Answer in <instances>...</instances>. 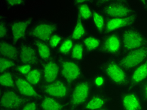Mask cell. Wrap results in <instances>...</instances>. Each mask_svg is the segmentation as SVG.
Segmentation results:
<instances>
[{"label": "cell", "instance_id": "6", "mask_svg": "<svg viewBox=\"0 0 147 110\" xmlns=\"http://www.w3.org/2000/svg\"><path fill=\"white\" fill-rule=\"evenodd\" d=\"M55 30V27L53 25L42 23L37 25L33 29L32 35L43 40H47Z\"/></svg>", "mask_w": 147, "mask_h": 110}, {"label": "cell", "instance_id": "5", "mask_svg": "<svg viewBox=\"0 0 147 110\" xmlns=\"http://www.w3.org/2000/svg\"><path fill=\"white\" fill-rule=\"evenodd\" d=\"M106 73L113 81L118 84H121L126 81L125 72L119 65L116 64H111L106 68Z\"/></svg>", "mask_w": 147, "mask_h": 110}, {"label": "cell", "instance_id": "36", "mask_svg": "<svg viewBox=\"0 0 147 110\" xmlns=\"http://www.w3.org/2000/svg\"><path fill=\"white\" fill-rule=\"evenodd\" d=\"M23 1L22 0H10V1H8V3L9 5H22L23 3Z\"/></svg>", "mask_w": 147, "mask_h": 110}, {"label": "cell", "instance_id": "37", "mask_svg": "<svg viewBox=\"0 0 147 110\" xmlns=\"http://www.w3.org/2000/svg\"><path fill=\"white\" fill-rule=\"evenodd\" d=\"M143 94H144L145 98L147 100V82H146L145 85L143 87Z\"/></svg>", "mask_w": 147, "mask_h": 110}, {"label": "cell", "instance_id": "17", "mask_svg": "<svg viewBox=\"0 0 147 110\" xmlns=\"http://www.w3.org/2000/svg\"><path fill=\"white\" fill-rule=\"evenodd\" d=\"M20 57L22 61L25 63H33L36 61V55L34 50L28 46L22 47Z\"/></svg>", "mask_w": 147, "mask_h": 110}, {"label": "cell", "instance_id": "25", "mask_svg": "<svg viewBox=\"0 0 147 110\" xmlns=\"http://www.w3.org/2000/svg\"><path fill=\"white\" fill-rule=\"evenodd\" d=\"M0 83L5 87H11L13 86V79L11 75L8 72L3 74L0 77Z\"/></svg>", "mask_w": 147, "mask_h": 110}, {"label": "cell", "instance_id": "1", "mask_svg": "<svg viewBox=\"0 0 147 110\" xmlns=\"http://www.w3.org/2000/svg\"><path fill=\"white\" fill-rule=\"evenodd\" d=\"M147 56V49H141L130 53L122 60L121 64L126 68L135 67L143 61Z\"/></svg>", "mask_w": 147, "mask_h": 110}, {"label": "cell", "instance_id": "23", "mask_svg": "<svg viewBox=\"0 0 147 110\" xmlns=\"http://www.w3.org/2000/svg\"><path fill=\"white\" fill-rule=\"evenodd\" d=\"M36 44L37 45L38 51L40 56L43 59H48L50 57V55H51V52H50L48 47L40 42H36Z\"/></svg>", "mask_w": 147, "mask_h": 110}, {"label": "cell", "instance_id": "2", "mask_svg": "<svg viewBox=\"0 0 147 110\" xmlns=\"http://www.w3.org/2000/svg\"><path fill=\"white\" fill-rule=\"evenodd\" d=\"M90 92L88 83L82 82L77 85L73 92L72 103L74 105H79L84 103L88 99Z\"/></svg>", "mask_w": 147, "mask_h": 110}, {"label": "cell", "instance_id": "32", "mask_svg": "<svg viewBox=\"0 0 147 110\" xmlns=\"http://www.w3.org/2000/svg\"><path fill=\"white\" fill-rule=\"evenodd\" d=\"M18 71L23 74H28L31 71V67L29 65H24L20 66L18 68Z\"/></svg>", "mask_w": 147, "mask_h": 110}, {"label": "cell", "instance_id": "33", "mask_svg": "<svg viewBox=\"0 0 147 110\" xmlns=\"http://www.w3.org/2000/svg\"><path fill=\"white\" fill-rule=\"evenodd\" d=\"M105 79L102 76H98L94 79V84L97 87H101L105 84Z\"/></svg>", "mask_w": 147, "mask_h": 110}, {"label": "cell", "instance_id": "24", "mask_svg": "<svg viewBox=\"0 0 147 110\" xmlns=\"http://www.w3.org/2000/svg\"><path fill=\"white\" fill-rule=\"evenodd\" d=\"M99 44L100 42L99 40L96 38L92 37V36H89V37L86 38L84 40V45L90 51L98 48Z\"/></svg>", "mask_w": 147, "mask_h": 110}, {"label": "cell", "instance_id": "27", "mask_svg": "<svg viewBox=\"0 0 147 110\" xmlns=\"http://www.w3.org/2000/svg\"><path fill=\"white\" fill-rule=\"evenodd\" d=\"M83 48L80 44H76L73 47L72 55L74 59L78 60L81 59L83 57Z\"/></svg>", "mask_w": 147, "mask_h": 110}, {"label": "cell", "instance_id": "8", "mask_svg": "<svg viewBox=\"0 0 147 110\" xmlns=\"http://www.w3.org/2000/svg\"><path fill=\"white\" fill-rule=\"evenodd\" d=\"M125 110H142V106L139 98L135 94L129 93L124 96L122 100Z\"/></svg>", "mask_w": 147, "mask_h": 110}, {"label": "cell", "instance_id": "20", "mask_svg": "<svg viewBox=\"0 0 147 110\" xmlns=\"http://www.w3.org/2000/svg\"><path fill=\"white\" fill-rule=\"evenodd\" d=\"M42 107L44 110H61L62 106L55 99L46 98L42 103Z\"/></svg>", "mask_w": 147, "mask_h": 110}, {"label": "cell", "instance_id": "15", "mask_svg": "<svg viewBox=\"0 0 147 110\" xmlns=\"http://www.w3.org/2000/svg\"><path fill=\"white\" fill-rule=\"evenodd\" d=\"M147 78V61L137 68L131 76V81L133 82L138 84Z\"/></svg>", "mask_w": 147, "mask_h": 110}, {"label": "cell", "instance_id": "7", "mask_svg": "<svg viewBox=\"0 0 147 110\" xmlns=\"http://www.w3.org/2000/svg\"><path fill=\"white\" fill-rule=\"evenodd\" d=\"M22 103V99L15 92L8 91L5 92L1 98V104L6 108H14L18 107Z\"/></svg>", "mask_w": 147, "mask_h": 110}, {"label": "cell", "instance_id": "13", "mask_svg": "<svg viewBox=\"0 0 147 110\" xmlns=\"http://www.w3.org/2000/svg\"><path fill=\"white\" fill-rule=\"evenodd\" d=\"M28 25V22H19L13 23L11 26V30L15 40H18L23 37Z\"/></svg>", "mask_w": 147, "mask_h": 110}, {"label": "cell", "instance_id": "11", "mask_svg": "<svg viewBox=\"0 0 147 110\" xmlns=\"http://www.w3.org/2000/svg\"><path fill=\"white\" fill-rule=\"evenodd\" d=\"M16 86L22 94L27 96H36V92L35 89L32 86L28 81L26 80L19 78L16 81Z\"/></svg>", "mask_w": 147, "mask_h": 110}, {"label": "cell", "instance_id": "39", "mask_svg": "<svg viewBox=\"0 0 147 110\" xmlns=\"http://www.w3.org/2000/svg\"><path fill=\"white\" fill-rule=\"evenodd\" d=\"M146 5H147V1H146Z\"/></svg>", "mask_w": 147, "mask_h": 110}, {"label": "cell", "instance_id": "38", "mask_svg": "<svg viewBox=\"0 0 147 110\" xmlns=\"http://www.w3.org/2000/svg\"><path fill=\"white\" fill-rule=\"evenodd\" d=\"M98 110H106V109H98Z\"/></svg>", "mask_w": 147, "mask_h": 110}, {"label": "cell", "instance_id": "10", "mask_svg": "<svg viewBox=\"0 0 147 110\" xmlns=\"http://www.w3.org/2000/svg\"><path fill=\"white\" fill-rule=\"evenodd\" d=\"M59 72V68L55 63L50 62L47 64L44 67L43 74L46 81L53 82L57 77Z\"/></svg>", "mask_w": 147, "mask_h": 110}, {"label": "cell", "instance_id": "30", "mask_svg": "<svg viewBox=\"0 0 147 110\" xmlns=\"http://www.w3.org/2000/svg\"><path fill=\"white\" fill-rule=\"evenodd\" d=\"M13 65V63L5 59H1L0 60V71L3 72L5 70L11 67Z\"/></svg>", "mask_w": 147, "mask_h": 110}, {"label": "cell", "instance_id": "31", "mask_svg": "<svg viewBox=\"0 0 147 110\" xmlns=\"http://www.w3.org/2000/svg\"><path fill=\"white\" fill-rule=\"evenodd\" d=\"M61 38L58 35H54L51 37V41H50V44H51V45L53 47H55L57 46L60 42H61Z\"/></svg>", "mask_w": 147, "mask_h": 110}, {"label": "cell", "instance_id": "12", "mask_svg": "<svg viewBox=\"0 0 147 110\" xmlns=\"http://www.w3.org/2000/svg\"><path fill=\"white\" fill-rule=\"evenodd\" d=\"M106 13L109 16L122 18L128 15L129 13V10L128 8L121 5H110L106 8Z\"/></svg>", "mask_w": 147, "mask_h": 110}, {"label": "cell", "instance_id": "14", "mask_svg": "<svg viewBox=\"0 0 147 110\" xmlns=\"http://www.w3.org/2000/svg\"><path fill=\"white\" fill-rule=\"evenodd\" d=\"M131 18H115L111 19L107 23L106 28L109 32L113 31L116 29L119 28L129 25L131 22Z\"/></svg>", "mask_w": 147, "mask_h": 110}, {"label": "cell", "instance_id": "21", "mask_svg": "<svg viewBox=\"0 0 147 110\" xmlns=\"http://www.w3.org/2000/svg\"><path fill=\"white\" fill-rule=\"evenodd\" d=\"M41 74L37 69L32 70L27 74L28 81L32 84H36L40 81Z\"/></svg>", "mask_w": 147, "mask_h": 110}, {"label": "cell", "instance_id": "29", "mask_svg": "<svg viewBox=\"0 0 147 110\" xmlns=\"http://www.w3.org/2000/svg\"><path fill=\"white\" fill-rule=\"evenodd\" d=\"M73 48V44L71 40H66L60 47V51L63 54L68 53Z\"/></svg>", "mask_w": 147, "mask_h": 110}, {"label": "cell", "instance_id": "18", "mask_svg": "<svg viewBox=\"0 0 147 110\" xmlns=\"http://www.w3.org/2000/svg\"><path fill=\"white\" fill-rule=\"evenodd\" d=\"M105 105V100L101 96H94L87 103L86 108L88 110H98Z\"/></svg>", "mask_w": 147, "mask_h": 110}, {"label": "cell", "instance_id": "34", "mask_svg": "<svg viewBox=\"0 0 147 110\" xmlns=\"http://www.w3.org/2000/svg\"><path fill=\"white\" fill-rule=\"evenodd\" d=\"M36 108V104L35 103H29L28 105L25 106V108H23L22 110H35Z\"/></svg>", "mask_w": 147, "mask_h": 110}, {"label": "cell", "instance_id": "9", "mask_svg": "<svg viewBox=\"0 0 147 110\" xmlns=\"http://www.w3.org/2000/svg\"><path fill=\"white\" fill-rule=\"evenodd\" d=\"M45 92L54 97L63 98L67 95V89L62 82H56L47 86L45 88Z\"/></svg>", "mask_w": 147, "mask_h": 110}, {"label": "cell", "instance_id": "35", "mask_svg": "<svg viewBox=\"0 0 147 110\" xmlns=\"http://www.w3.org/2000/svg\"><path fill=\"white\" fill-rule=\"evenodd\" d=\"M6 32H7V30H6L5 26L3 23H1V25H0V36L3 37L5 36Z\"/></svg>", "mask_w": 147, "mask_h": 110}, {"label": "cell", "instance_id": "26", "mask_svg": "<svg viewBox=\"0 0 147 110\" xmlns=\"http://www.w3.org/2000/svg\"><path fill=\"white\" fill-rule=\"evenodd\" d=\"M93 20L96 28L99 30H102L105 26V20L102 16L98 13L93 14Z\"/></svg>", "mask_w": 147, "mask_h": 110}, {"label": "cell", "instance_id": "16", "mask_svg": "<svg viewBox=\"0 0 147 110\" xmlns=\"http://www.w3.org/2000/svg\"><path fill=\"white\" fill-rule=\"evenodd\" d=\"M105 49L106 51L111 53H116L121 48V42L118 36L111 35L107 38L105 42Z\"/></svg>", "mask_w": 147, "mask_h": 110}, {"label": "cell", "instance_id": "22", "mask_svg": "<svg viewBox=\"0 0 147 110\" xmlns=\"http://www.w3.org/2000/svg\"><path fill=\"white\" fill-rule=\"evenodd\" d=\"M85 34V28L81 22H78L72 33V38L78 40L81 38Z\"/></svg>", "mask_w": 147, "mask_h": 110}, {"label": "cell", "instance_id": "3", "mask_svg": "<svg viewBox=\"0 0 147 110\" xmlns=\"http://www.w3.org/2000/svg\"><path fill=\"white\" fill-rule=\"evenodd\" d=\"M143 42L141 35L135 31H128L123 36V45L128 50H133L138 48Z\"/></svg>", "mask_w": 147, "mask_h": 110}, {"label": "cell", "instance_id": "19", "mask_svg": "<svg viewBox=\"0 0 147 110\" xmlns=\"http://www.w3.org/2000/svg\"><path fill=\"white\" fill-rule=\"evenodd\" d=\"M0 52L2 55L9 58H15L17 54L16 49L13 45L3 42L0 45Z\"/></svg>", "mask_w": 147, "mask_h": 110}, {"label": "cell", "instance_id": "28", "mask_svg": "<svg viewBox=\"0 0 147 110\" xmlns=\"http://www.w3.org/2000/svg\"><path fill=\"white\" fill-rule=\"evenodd\" d=\"M79 14L84 19H89L91 16V11L88 6L81 5L79 8Z\"/></svg>", "mask_w": 147, "mask_h": 110}, {"label": "cell", "instance_id": "4", "mask_svg": "<svg viewBox=\"0 0 147 110\" xmlns=\"http://www.w3.org/2000/svg\"><path fill=\"white\" fill-rule=\"evenodd\" d=\"M62 74L68 81H73L81 75L79 67L72 62H65L62 65Z\"/></svg>", "mask_w": 147, "mask_h": 110}]
</instances>
